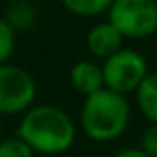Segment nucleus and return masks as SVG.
Returning a JSON list of instances; mask_svg holds the SVG:
<instances>
[{"label": "nucleus", "mask_w": 157, "mask_h": 157, "mask_svg": "<svg viewBox=\"0 0 157 157\" xmlns=\"http://www.w3.org/2000/svg\"><path fill=\"white\" fill-rule=\"evenodd\" d=\"M16 137L26 141L32 151L56 155L70 149L76 129L64 109L56 105H36L22 117Z\"/></svg>", "instance_id": "f257e3e1"}, {"label": "nucleus", "mask_w": 157, "mask_h": 157, "mask_svg": "<svg viewBox=\"0 0 157 157\" xmlns=\"http://www.w3.org/2000/svg\"><path fill=\"white\" fill-rule=\"evenodd\" d=\"M127 123H129V105L121 94L105 88L86 98L82 107V125L92 139L111 141L125 131Z\"/></svg>", "instance_id": "f03ea898"}, {"label": "nucleus", "mask_w": 157, "mask_h": 157, "mask_svg": "<svg viewBox=\"0 0 157 157\" xmlns=\"http://www.w3.org/2000/svg\"><path fill=\"white\" fill-rule=\"evenodd\" d=\"M109 24L121 36L145 38L157 30V2L155 0H113L109 8Z\"/></svg>", "instance_id": "7ed1b4c3"}, {"label": "nucleus", "mask_w": 157, "mask_h": 157, "mask_svg": "<svg viewBox=\"0 0 157 157\" xmlns=\"http://www.w3.org/2000/svg\"><path fill=\"white\" fill-rule=\"evenodd\" d=\"M104 80L107 90L117 94H127L137 90L147 78V62L141 54L133 50H119L104 64Z\"/></svg>", "instance_id": "20e7f679"}, {"label": "nucleus", "mask_w": 157, "mask_h": 157, "mask_svg": "<svg viewBox=\"0 0 157 157\" xmlns=\"http://www.w3.org/2000/svg\"><path fill=\"white\" fill-rule=\"evenodd\" d=\"M36 84L26 70L18 66H0V113H18L30 107Z\"/></svg>", "instance_id": "39448f33"}, {"label": "nucleus", "mask_w": 157, "mask_h": 157, "mask_svg": "<svg viewBox=\"0 0 157 157\" xmlns=\"http://www.w3.org/2000/svg\"><path fill=\"white\" fill-rule=\"evenodd\" d=\"M121 38L119 30L113 24L105 22V24H98L90 30L88 34V48L94 56L98 58H111L113 54H117L121 50Z\"/></svg>", "instance_id": "423d86ee"}, {"label": "nucleus", "mask_w": 157, "mask_h": 157, "mask_svg": "<svg viewBox=\"0 0 157 157\" xmlns=\"http://www.w3.org/2000/svg\"><path fill=\"white\" fill-rule=\"evenodd\" d=\"M72 86L78 90L80 94H84L86 98L94 96V94L101 92L105 86V80H104V70L98 68L94 62H78L76 66L72 68Z\"/></svg>", "instance_id": "0eeeda50"}, {"label": "nucleus", "mask_w": 157, "mask_h": 157, "mask_svg": "<svg viewBox=\"0 0 157 157\" xmlns=\"http://www.w3.org/2000/svg\"><path fill=\"white\" fill-rule=\"evenodd\" d=\"M137 104L147 119L157 125V74H147V78L137 88Z\"/></svg>", "instance_id": "6e6552de"}, {"label": "nucleus", "mask_w": 157, "mask_h": 157, "mask_svg": "<svg viewBox=\"0 0 157 157\" xmlns=\"http://www.w3.org/2000/svg\"><path fill=\"white\" fill-rule=\"evenodd\" d=\"M62 2L70 12L78 16H96L111 8L113 0H62Z\"/></svg>", "instance_id": "1a4fd4ad"}, {"label": "nucleus", "mask_w": 157, "mask_h": 157, "mask_svg": "<svg viewBox=\"0 0 157 157\" xmlns=\"http://www.w3.org/2000/svg\"><path fill=\"white\" fill-rule=\"evenodd\" d=\"M14 44H16V34L14 28L0 18V66L6 64V60L14 54Z\"/></svg>", "instance_id": "9d476101"}, {"label": "nucleus", "mask_w": 157, "mask_h": 157, "mask_svg": "<svg viewBox=\"0 0 157 157\" xmlns=\"http://www.w3.org/2000/svg\"><path fill=\"white\" fill-rule=\"evenodd\" d=\"M0 157H32V147L20 137L0 141Z\"/></svg>", "instance_id": "9b49d317"}, {"label": "nucleus", "mask_w": 157, "mask_h": 157, "mask_svg": "<svg viewBox=\"0 0 157 157\" xmlns=\"http://www.w3.org/2000/svg\"><path fill=\"white\" fill-rule=\"evenodd\" d=\"M141 149L149 157H157V125H151L141 137Z\"/></svg>", "instance_id": "f8f14e48"}, {"label": "nucleus", "mask_w": 157, "mask_h": 157, "mask_svg": "<svg viewBox=\"0 0 157 157\" xmlns=\"http://www.w3.org/2000/svg\"><path fill=\"white\" fill-rule=\"evenodd\" d=\"M115 157H149V155L143 149H125V151H121V153H117Z\"/></svg>", "instance_id": "ddd939ff"}, {"label": "nucleus", "mask_w": 157, "mask_h": 157, "mask_svg": "<svg viewBox=\"0 0 157 157\" xmlns=\"http://www.w3.org/2000/svg\"><path fill=\"white\" fill-rule=\"evenodd\" d=\"M0 137H2V125H0Z\"/></svg>", "instance_id": "4468645a"}]
</instances>
